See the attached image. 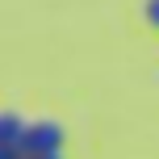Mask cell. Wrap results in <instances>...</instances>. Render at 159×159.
I'll return each instance as SVG.
<instances>
[{
  "label": "cell",
  "instance_id": "1",
  "mask_svg": "<svg viewBox=\"0 0 159 159\" xmlns=\"http://www.w3.org/2000/svg\"><path fill=\"white\" fill-rule=\"evenodd\" d=\"M59 147H63V126H55V121L25 126V138H21L25 155H59Z\"/></svg>",
  "mask_w": 159,
  "mask_h": 159
},
{
  "label": "cell",
  "instance_id": "2",
  "mask_svg": "<svg viewBox=\"0 0 159 159\" xmlns=\"http://www.w3.org/2000/svg\"><path fill=\"white\" fill-rule=\"evenodd\" d=\"M21 138H25V121L17 113H4V121H0V147H21Z\"/></svg>",
  "mask_w": 159,
  "mask_h": 159
},
{
  "label": "cell",
  "instance_id": "3",
  "mask_svg": "<svg viewBox=\"0 0 159 159\" xmlns=\"http://www.w3.org/2000/svg\"><path fill=\"white\" fill-rule=\"evenodd\" d=\"M143 13H147V25H151V30H159V0H147Z\"/></svg>",
  "mask_w": 159,
  "mask_h": 159
},
{
  "label": "cell",
  "instance_id": "4",
  "mask_svg": "<svg viewBox=\"0 0 159 159\" xmlns=\"http://www.w3.org/2000/svg\"><path fill=\"white\" fill-rule=\"evenodd\" d=\"M25 159H63V155H25Z\"/></svg>",
  "mask_w": 159,
  "mask_h": 159
}]
</instances>
